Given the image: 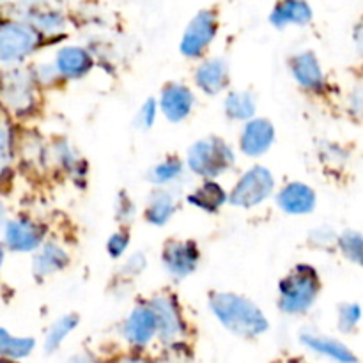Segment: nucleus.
<instances>
[{"label":"nucleus","instance_id":"1","mask_svg":"<svg viewBox=\"0 0 363 363\" xmlns=\"http://www.w3.org/2000/svg\"><path fill=\"white\" fill-rule=\"evenodd\" d=\"M209 305L218 321L236 335L254 339L268 330V319L247 298L230 293H216L209 300Z\"/></svg>","mask_w":363,"mask_h":363},{"label":"nucleus","instance_id":"2","mask_svg":"<svg viewBox=\"0 0 363 363\" xmlns=\"http://www.w3.org/2000/svg\"><path fill=\"white\" fill-rule=\"evenodd\" d=\"M318 293V273L311 266L301 264L280 284V307L287 314H300L314 303Z\"/></svg>","mask_w":363,"mask_h":363},{"label":"nucleus","instance_id":"3","mask_svg":"<svg viewBox=\"0 0 363 363\" xmlns=\"http://www.w3.org/2000/svg\"><path fill=\"white\" fill-rule=\"evenodd\" d=\"M234 163V155L229 145L220 138H206L190 149L188 165L194 172L204 177H215L225 172Z\"/></svg>","mask_w":363,"mask_h":363},{"label":"nucleus","instance_id":"4","mask_svg":"<svg viewBox=\"0 0 363 363\" xmlns=\"http://www.w3.org/2000/svg\"><path fill=\"white\" fill-rule=\"evenodd\" d=\"M39 45V32L23 21H0V62L11 64L30 55Z\"/></svg>","mask_w":363,"mask_h":363},{"label":"nucleus","instance_id":"5","mask_svg":"<svg viewBox=\"0 0 363 363\" xmlns=\"http://www.w3.org/2000/svg\"><path fill=\"white\" fill-rule=\"evenodd\" d=\"M0 98L7 108L18 113L30 110L34 105V85L28 71L11 69L0 78Z\"/></svg>","mask_w":363,"mask_h":363},{"label":"nucleus","instance_id":"6","mask_svg":"<svg viewBox=\"0 0 363 363\" xmlns=\"http://www.w3.org/2000/svg\"><path fill=\"white\" fill-rule=\"evenodd\" d=\"M273 190V177L264 167L248 170L230 194V202L240 208H252L264 201Z\"/></svg>","mask_w":363,"mask_h":363},{"label":"nucleus","instance_id":"7","mask_svg":"<svg viewBox=\"0 0 363 363\" xmlns=\"http://www.w3.org/2000/svg\"><path fill=\"white\" fill-rule=\"evenodd\" d=\"M216 14L213 11H201L188 25L181 41V52L188 57L201 55L202 50L213 41L216 34Z\"/></svg>","mask_w":363,"mask_h":363},{"label":"nucleus","instance_id":"8","mask_svg":"<svg viewBox=\"0 0 363 363\" xmlns=\"http://www.w3.org/2000/svg\"><path fill=\"white\" fill-rule=\"evenodd\" d=\"M156 319V332H160L163 340H172L183 333V321H181L179 308L176 301L169 296H158L152 300L149 307Z\"/></svg>","mask_w":363,"mask_h":363},{"label":"nucleus","instance_id":"9","mask_svg":"<svg viewBox=\"0 0 363 363\" xmlns=\"http://www.w3.org/2000/svg\"><path fill=\"white\" fill-rule=\"evenodd\" d=\"M199 262V252L191 241H172L163 250V264L172 275L186 277Z\"/></svg>","mask_w":363,"mask_h":363},{"label":"nucleus","instance_id":"10","mask_svg":"<svg viewBox=\"0 0 363 363\" xmlns=\"http://www.w3.org/2000/svg\"><path fill=\"white\" fill-rule=\"evenodd\" d=\"M43 227L28 220H13L6 225V245L14 252H30L43 240Z\"/></svg>","mask_w":363,"mask_h":363},{"label":"nucleus","instance_id":"11","mask_svg":"<svg viewBox=\"0 0 363 363\" xmlns=\"http://www.w3.org/2000/svg\"><path fill=\"white\" fill-rule=\"evenodd\" d=\"M156 319L151 308H135L124 326V335L135 346H144L155 337Z\"/></svg>","mask_w":363,"mask_h":363},{"label":"nucleus","instance_id":"12","mask_svg":"<svg viewBox=\"0 0 363 363\" xmlns=\"http://www.w3.org/2000/svg\"><path fill=\"white\" fill-rule=\"evenodd\" d=\"M275 131L269 121L264 119H255L247 124L241 137V149L247 152L248 156H259L264 151H268L272 145Z\"/></svg>","mask_w":363,"mask_h":363},{"label":"nucleus","instance_id":"13","mask_svg":"<svg viewBox=\"0 0 363 363\" xmlns=\"http://www.w3.org/2000/svg\"><path fill=\"white\" fill-rule=\"evenodd\" d=\"M191 105H194V96H191V92L184 85L172 84L163 91L162 110L174 123L183 121L190 113Z\"/></svg>","mask_w":363,"mask_h":363},{"label":"nucleus","instance_id":"14","mask_svg":"<svg viewBox=\"0 0 363 363\" xmlns=\"http://www.w3.org/2000/svg\"><path fill=\"white\" fill-rule=\"evenodd\" d=\"M279 204L282 206L284 211L293 213V215H301L314 209L315 195L307 184L293 183L287 184L279 195Z\"/></svg>","mask_w":363,"mask_h":363},{"label":"nucleus","instance_id":"15","mask_svg":"<svg viewBox=\"0 0 363 363\" xmlns=\"http://www.w3.org/2000/svg\"><path fill=\"white\" fill-rule=\"evenodd\" d=\"M269 20L275 27L305 25L312 20V9L307 0H282L275 6Z\"/></svg>","mask_w":363,"mask_h":363},{"label":"nucleus","instance_id":"16","mask_svg":"<svg viewBox=\"0 0 363 363\" xmlns=\"http://www.w3.org/2000/svg\"><path fill=\"white\" fill-rule=\"evenodd\" d=\"M301 342L307 347H311L312 351L319 354H325V357L332 358V360L339 363H357V357L347 350L344 344H340L339 340H333L330 337L325 335H314V333H303L301 335Z\"/></svg>","mask_w":363,"mask_h":363},{"label":"nucleus","instance_id":"17","mask_svg":"<svg viewBox=\"0 0 363 363\" xmlns=\"http://www.w3.org/2000/svg\"><path fill=\"white\" fill-rule=\"evenodd\" d=\"M227 84L225 62L220 59H211L202 64L197 71V85L208 94H218Z\"/></svg>","mask_w":363,"mask_h":363},{"label":"nucleus","instance_id":"18","mask_svg":"<svg viewBox=\"0 0 363 363\" xmlns=\"http://www.w3.org/2000/svg\"><path fill=\"white\" fill-rule=\"evenodd\" d=\"M91 55L82 48H64L57 57V71L64 77L77 78L87 73L91 69Z\"/></svg>","mask_w":363,"mask_h":363},{"label":"nucleus","instance_id":"19","mask_svg":"<svg viewBox=\"0 0 363 363\" xmlns=\"http://www.w3.org/2000/svg\"><path fill=\"white\" fill-rule=\"evenodd\" d=\"M293 73L296 80L307 89H319L323 85V71L314 53L305 52L293 59Z\"/></svg>","mask_w":363,"mask_h":363},{"label":"nucleus","instance_id":"20","mask_svg":"<svg viewBox=\"0 0 363 363\" xmlns=\"http://www.w3.org/2000/svg\"><path fill=\"white\" fill-rule=\"evenodd\" d=\"M188 201L204 211H216L225 202V191L220 184L208 181L188 197Z\"/></svg>","mask_w":363,"mask_h":363},{"label":"nucleus","instance_id":"21","mask_svg":"<svg viewBox=\"0 0 363 363\" xmlns=\"http://www.w3.org/2000/svg\"><path fill=\"white\" fill-rule=\"evenodd\" d=\"M67 264V255L62 248H59L57 245H46L43 248L41 254L35 257L34 261V272L35 275L45 277L52 275V273L59 272L64 266Z\"/></svg>","mask_w":363,"mask_h":363},{"label":"nucleus","instance_id":"22","mask_svg":"<svg viewBox=\"0 0 363 363\" xmlns=\"http://www.w3.org/2000/svg\"><path fill=\"white\" fill-rule=\"evenodd\" d=\"M34 350V340L32 339H20L7 333L6 330L0 328V357L7 358H23L30 354Z\"/></svg>","mask_w":363,"mask_h":363},{"label":"nucleus","instance_id":"23","mask_svg":"<svg viewBox=\"0 0 363 363\" xmlns=\"http://www.w3.org/2000/svg\"><path fill=\"white\" fill-rule=\"evenodd\" d=\"M225 112L233 119H248L255 112V99L248 92H233L225 99Z\"/></svg>","mask_w":363,"mask_h":363},{"label":"nucleus","instance_id":"24","mask_svg":"<svg viewBox=\"0 0 363 363\" xmlns=\"http://www.w3.org/2000/svg\"><path fill=\"white\" fill-rule=\"evenodd\" d=\"M77 325H78V318L74 314H67V315H64V318H60L59 321H57L55 325L50 328L48 335H46L45 350L48 351V353L55 351L57 347L60 346V342H62V340L66 339L71 332H73L74 326Z\"/></svg>","mask_w":363,"mask_h":363},{"label":"nucleus","instance_id":"25","mask_svg":"<svg viewBox=\"0 0 363 363\" xmlns=\"http://www.w3.org/2000/svg\"><path fill=\"white\" fill-rule=\"evenodd\" d=\"M174 211V202L172 197L169 194H155L151 199V204H149L147 209V218L149 222H152L155 225H163L167 220L170 218Z\"/></svg>","mask_w":363,"mask_h":363},{"label":"nucleus","instance_id":"26","mask_svg":"<svg viewBox=\"0 0 363 363\" xmlns=\"http://www.w3.org/2000/svg\"><path fill=\"white\" fill-rule=\"evenodd\" d=\"M28 16H30L28 18V21H30L28 25H32L35 30L39 28V30H45V32H55L64 27V18L60 16L57 11L38 9V11H32Z\"/></svg>","mask_w":363,"mask_h":363},{"label":"nucleus","instance_id":"27","mask_svg":"<svg viewBox=\"0 0 363 363\" xmlns=\"http://www.w3.org/2000/svg\"><path fill=\"white\" fill-rule=\"evenodd\" d=\"M13 158V133H11V124L0 112V176L9 167Z\"/></svg>","mask_w":363,"mask_h":363},{"label":"nucleus","instance_id":"28","mask_svg":"<svg viewBox=\"0 0 363 363\" xmlns=\"http://www.w3.org/2000/svg\"><path fill=\"white\" fill-rule=\"evenodd\" d=\"M340 247L351 261L362 262V238L358 233H346L340 238Z\"/></svg>","mask_w":363,"mask_h":363},{"label":"nucleus","instance_id":"29","mask_svg":"<svg viewBox=\"0 0 363 363\" xmlns=\"http://www.w3.org/2000/svg\"><path fill=\"white\" fill-rule=\"evenodd\" d=\"M181 174V162H177V160L170 158L167 160L165 163H162V165H158L155 169V172H152V176H155V179L158 181V183H167V181L174 179V177H177Z\"/></svg>","mask_w":363,"mask_h":363},{"label":"nucleus","instance_id":"30","mask_svg":"<svg viewBox=\"0 0 363 363\" xmlns=\"http://www.w3.org/2000/svg\"><path fill=\"white\" fill-rule=\"evenodd\" d=\"M339 326L342 332H351L354 326L360 321V307L358 305H346L340 308V319Z\"/></svg>","mask_w":363,"mask_h":363},{"label":"nucleus","instance_id":"31","mask_svg":"<svg viewBox=\"0 0 363 363\" xmlns=\"http://www.w3.org/2000/svg\"><path fill=\"white\" fill-rule=\"evenodd\" d=\"M128 247V234L126 233H117L110 238L108 241V252L112 257H119Z\"/></svg>","mask_w":363,"mask_h":363},{"label":"nucleus","instance_id":"32","mask_svg":"<svg viewBox=\"0 0 363 363\" xmlns=\"http://www.w3.org/2000/svg\"><path fill=\"white\" fill-rule=\"evenodd\" d=\"M140 121H142V126L149 128L152 124V121H155V101H147L144 105V108H142V113H140Z\"/></svg>","mask_w":363,"mask_h":363},{"label":"nucleus","instance_id":"33","mask_svg":"<svg viewBox=\"0 0 363 363\" xmlns=\"http://www.w3.org/2000/svg\"><path fill=\"white\" fill-rule=\"evenodd\" d=\"M69 363H96L91 357H85V354H78V357H73Z\"/></svg>","mask_w":363,"mask_h":363},{"label":"nucleus","instance_id":"34","mask_svg":"<svg viewBox=\"0 0 363 363\" xmlns=\"http://www.w3.org/2000/svg\"><path fill=\"white\" fill-rule=\"evenodd\" d=\"M2 222H4V206L2 202H0V225H2Z\"/></svg>","mask_w":363,"mask_h":363},{"label":"nucleus","instance_id":"35","mask_svg":"<svg viewBox=\"0 0 363 363\" xmlns=\"http://www.w3.org/2000/svg\"><path fill=\"white\" fill-rule=\"evenodd\" d=\"M124 363H147V362H144V360H128V362H124Z\"/></svg>","mask_w":363,"mask_h":363},{"label":"nucleus","instance_id":"36","mask_svg":"<svg viewBox=\"0 0 363 363\" xmlns=\"http://www.w3.org/2000/svg\"><path fill=\"white\" fill-rule=\"evenodd\" d=\"M2 259H4V252H2V247H0V266H2Z\"/></svg>","mask_w":363,"mask_h":363}]
</instances>
